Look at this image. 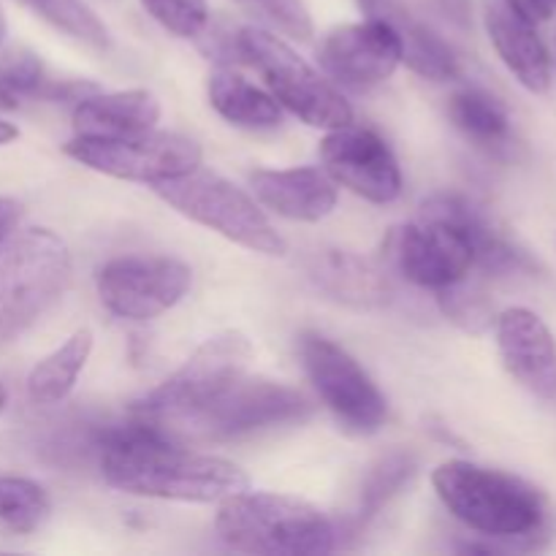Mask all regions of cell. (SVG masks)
Listing matches in <instances>:
<instances>
[{
    "instance_id": "1",
    "label": "cell",
    "mask_w": 556,
    "mask_h": 556,
    "mask_svg": "<svg viewBox=\"0 0 556 556\" xmlns=\"http://www.w3.org/2000/svg\"><path fill=\"white\" fill-rule=\"evenodd\" d=\"M103 481L134 497L177 503H220L250 489L242 467L220 456L182 448L157 424L134 416L128 424H103L87 438Z\"/></svg>"
},
{
    "instance_id": "2",
    "label": "cell",
    "mask_w": 556,
    "mask_h": 556,
    "mask_svg": "<svg viewBox=\"0 0 556 556\" xmlns=\"http://www.w3.org/2000/svg\"><path fill=\"white\" fill-rule=\"evenodd\" d=\"M432 483L448 514L478 535L521 541L543 530L546 500L525 478L451 459L434 470Z\"/></svg>"
},
{
    "instance_id": "3",
    "label": "cell",
    "mask_w": 556,
    "mask_h": 556,
    "mask_svg": "<svg viewBox=\"0 0 556 556\" xmlns=\"http://www.w3.org/2000/svg\"><path fill=\"white\" fill-rule=\"evenodd\" d=\"M215 530L231 552L242 554L309 556L337 546L334 521L313 503L250 489L220 500Z\"/></svg>"
},
{
    "instance_id": "4",
    "label": "cell",
    "mask_w": 556,
    "mask_h": 556,
    "mask_svg": "<svg viewBox=\"0 0 556 556\" xmlns=\"http://www.w3.org/2000/svg\"><path fill=\"white\" fill-rule=\"evenodd\" d=\"M74 258L49 228H27L0 244V348L20 340L63 299Z\"/></svg>"
},
{
    "instance_id": "5",
    "label": "cell",
    "mask_w": 556,
    "mask_h": 556,
    "mask_svg": "<svg viewBox=\"0 0 556 556\" xmlns=\"http://www.w3.org/2000/svg\"><path fill=\"white\" fill-rule=\"evenodd\" d=\"M253 358V345L242 331H217L201 342L188 362L168 375L157 389L141 396L134 405V416L157 424L163 432L204 410L226 389H231Z\"/></svg>"
},
{
    "instance_id": "6",
    "label": "cell",
    "mask_w": 556,
    "mask_h": 556,
    "mask_svg": "<svg viewBox=\"0 0 556 556\" xmlns=\"http://www.w3.org/2000/svg\"><path fill=\"white\" fill-rule=\"evenodd\" d=\"M152 188L168 206L199 226L212 228L253 253L286 255V239L277 233L264 210L220 174L195 166L193 172L163 179Z\"/></svg>"
},
{
    "instance_id": "7",
    "label": "cell",
    "mask_w": 556,
    "mask_h": 556,
    "mask_svg": "<svg viewBox=\"0 0 556 556\" xmlns=\"http://www.w3.org/2000/svg\"><path fill=\"white\" fill-rule=\"evenodd\" d=\"M239 47L244 63L255 65L280 106L296 114L313 128H342L353 123L351 103L337 92L291 43L264 27H239Z\"/></svg>"
},
{
    "instance_id": "8",
    "label": "cell",
    "mask_w": 556,
    "mask_h": 556,
    "mask_svg": "<svg viewBox=\"0 0 556 556\" xmlns=\"http://www.w3.org/2000/svg\"><path fill=\"white\" fill-rule=\"evenodd\" d=\"M313 416V402L299 389L266 378H239L204 410L174 424L166 434L193 440H239L266 429L291 427Z\"/></svg>"
},
{
    "instance_id": "9",
    "label": "cell",
    "mask_w": 556,
    "mask_h": 556,
    "mask_svg": "<svg viewBox=\"0 0 556 556\" xmlns=\"http://www.w3.org/2000/svg\"><path fill=\"white\" fill-rule=\"evenodd\" d=\"M63 152L92 172L125 182L155 185L201 166V147L193 139L155 128L119 139L76 136L63 147Z\"/></svg>"
},
{
    "instance_id": "10",
    "label": "cell",
    "mask_w": 556,
    "mask_h": 556,
    "mask_svg": "<svg viewBox=\"0 0 556 556\" xmlns=\"http://www.w3.org/2000/svg\"><path fill=\"white\" fill-rule=\"evenodd\" d=\"M304 372L337 421L353 434H372L389 418V405L362 364L324 334H304L299 342Z\"/></svg>"
},
{
    "instance_id": "11",
    "label": "cell",
    "mask_w": 556,
    "mask_h": 556,
    "mask_svg": "<svg viewBox=\"0 0 556 556\" xmlns=\"http://www.w3.org/2000/svg\"><path fill=\"white\" fill-rule=\"evenodd\" d=\"M193 282L185 261L168 255H119L98 269L101 304L125 320H152L168 313Z\"/></svg>"
},
{
    "instance_id": "12",
    "label": "cell",
    "mask_w": 556,
    "mask_h": 556,
    "mask_svg": "<svg viewBox=\"0 0 556 556\" xmlns=\"http://www.w3.org/2000/svg\"><path fill=\"white\" fill-rule=\"evenodd\" d=\"M383 250L407 282L432 291H443L476 269V255L465 233L434 217L394 228L386 237Z\"/></svg>"
},
{
    "instance_id": "13",
    "label": "cell",
    "mask_w": 556,
    "mask_h": 556,
    "mask_svg": "<svg viewBox=\"0 0 556 556\" xmlns=\"http://www.w3.org/2000/svg\"><path fill=\"white\" fill-rule=\"evenodd\" d=\"M320 161L337 185L372 204H391L400 199V163L375 130L356 128L351 123L331 128L320 141Z\"/></svg>"
},
{
    "instance_id": "14",
    "label": "cell",
    "mask_w": 556,
    "mask_h": 556,
    "mask_svg": "<svg viewBox=\"0 0 556 556\" xmlns=\"http://www.w3.org/2000/svg\"><path fill=\"white\" fill-rule=\"evenodd\" d=\"M318 60L337 85L364 92L383 85L400 68L402 43L389 22L367 16L326 33Z\"/></svg>"
},
{
    "instance_id": "15",
    "label": "cell",
    "mask_w": 556,
    "mask_h": 556,
    "mask_svg": "<svg viewBox=\"0 0 556 556\" xmlns=\"http://www.w3.org/2000/svg\"><path fill=\"white\" fill-rule=\"evenodd\" d=\"M500 358L519 386L556 407V340L546 320L527 307L494 318Z\"/></svg>"
},
{
    "instance_id": "16",
    "label": "cell",
    "mask_w": 556,
    "mask_h": 556,
    "mask_svg": "<svg viewBox=\"0 0 556 556\" xmlns=\"http://www.w3.org/2000/svg\"><path fill=\"white\" fill-rule=\"evenodd\" d=\"M421 217H434L459 228L476 255V269L486 275H514V271L535 269V261L525 248L500 231L481 204L459 193L429 195L421 204Z\"/></svg>"
},
{
    "instance_id": "17",
    "label": "cell",
    "mask_w": 556,
    "mask_h": 556,
    "mask_svg": "<svg viewBox=\"0 0 556 556\" xmlns=\"http://www.w3.org/2000/svg\"><path fill=\"white\" fill-rule=\"evenodd\" d=\"M483 25L505 68L535 96L552 90V54L535 25L521 20L505 0H483Z\"/></svg>"
},
{
    "instance_id": "18",
    "label": "cell",
    "mask_w": 556,
    "mask_h": 556,
    "mask_svg": "<svg viewBox=\"0 0 556 556\" xmlns=\"http://www.w3.org/2000/svg\"><path fill=\"white\" fill-rule=\"evenodd\" d=\"M255 199L280 217L318 223L337 206L334 179L320 168H264L250 177Z\"/></svg>"
},
{
    "instance_id": "19",
    "label": "cell",
    "mask_w": 556,
    "mask_h": 556,
    "mask_svg": "<svg viewBox=\"0 0 556 556\" xmlns=\"http://www.w3.org/2000/svg\"><path fill=\"white\" fill-rule=\"evenodd\" d=\"M367 16L383 20L394 27L402 43V63L413 74L429 81H448L459 76V58L445 38H440L427 22L418 20L405 0H358Z\"/></svg>"
},
{
    "instance_id": "20",
    "label": "cell",
    "mask_w": 556,
    "mask_h": 556,
    "mask_svg": "<svg viewBox=\"0 0 556 556\" xmlns=\"http://www.w3.org/2000/svg\"><path fill=\"white\" fill-rule=\"evenodd\" d=\"M161 119V101L150 90L90 92L74 109L76 136L119 139L152 130Z\"/></svg>"
},
{
    "instance_id": "21",
    "label": "cell",
    "mask_w": 556,
    "mask_h": 556,
    "mask_svg": "<svg viewBox=\"0 0 556 556\" xmlns=\"http://www.w3.org/2000/svg\"><path fill=\"white\" fill-rule=\"evenodd\" d=\"M307 277L334 302L372 309L389 302V282L364 255L351 250H318L307 261Z\"/></svg>"
},
{
    "instance_id": "22",
    "label": "cell",
    "mask_w": 556,
    "mask_h": 556,
    "mask_svg": "<svg viewBox=\"0 0 556 556\" xmlns=\"http://www.w3.org/2000/svg\"><path fill=\"white\" fill-rule=\"evenodd\" d=\"M206 92H210L212 109L237 128L271 130L282 125V106L277 98L250 85L244 76L233 71H215L210 76Z\"/></svg>"
},
{
    "instance_id": "23",
    "label": "cell",
    "mask_w": 556,
    "mask_h": 556,
    "mask_svg": "<svg viewBox=\"0 0 556 556\" xmlns=\"http://www.w3.org/2000/svg\"><path fill=\"white\" fill-rule=\"evenodd\" d=\"M448 117L459 134L476 147L489 152H503L514 139L508 109L481 87H465L456 90L448 101Z\"/></svg>"
},
{
    "instance_id": "24",
    "label": "cell",
    "mask_w": 556,
    "mask_h": 556,
    "mask_svg": "<svg viewBox=\"0 0 556 556\" xmlns=\"http://www.w3.org/2000/svg\"><path fill=\"white\" fill-rule=\"evenodd\" d=\"M92 353V331L76 329L58 351L43 356L27 375V396L36 405H58L74 391Z\"/></svg>"
},
{
    "instance_id": "25",
    "label": "cell",
    "mask_w": 556,
    "mask_h": 556,
    "mask_svg": "<svg viewBox=\"0 0 556 556\" xmlns=\"http://www.w3.org/2000/svg\"><path fill=\"white\" fill-rule=\"evenodd\" d=\"M0 87L14 98H38V101H81L98 90L92 81L54 79L36 54L22 49L0 60Z\"/></svg>"
},
{
    "instance_id": "26",
    "label": "cell",
    "mask_w": 556,
    "mask_h": 556,
    "mask_svg": "<svg viewBox=\"0 0 556 556\" xmlns=\"http://www.w3.org/2000/svg\"><path fill=\"white\" fill-rule=\"evenodd\" d=\"M49 514L52 503L41 483L30 478L0 476V527L16 535H30L41 530Z\"/></svg>"
},
{
    "instance_id": "27",
    "label": "cell",
    "mask_w": 556,
    "mask_h": 556,
    "mask_svg": "<svg viewBox=\"0 0 556 556\" xmlns=\"http://www.w3.org/2000/svg\"><path fill=\"white\" fill-rule=\"evenodd\" d=\"M418 459L407 451H391L389 456L369 467L367 478L358 494V521H369L405 489V483L416 476Z\"/></svg>"
},
{
    "instance_id": "28",
    "label": "cell",
    "mask_w": 556,
    "mask_h": 556,
    "mask_svg": "<svg viewBox=\"0 0 556 556\" xmlns=\"http://www.w3.org/2000/svg\"><path fill=\"white\" fill-rule=\"evenodd\" d=\"M25 9H30L33 14L41 16L43 22H49L52 27L63 30L65 36L76 38V41L87 43L92 49H109L112 36H109V27L98 20L96 11L90 9L81 0H16Z\"/></svg>"
},
{
    "instance_id": "29",
    "label": "cell",
    "mask_w": 556,
    "mask_h": 556,
    "mask_svg": "<svg viewBox=\"0 0 556 556\" xmlns=\"http://www.w3.org/2000/svg\"><path fill=\"white\" fill-rule=\"evenodd\" d=\"M147 14L179 38H195L210 22L206 0H141Z\"/></svg>"
},
{
    "instance_id": "30",
    "label": "cell",
    "mask_w": 556,
    "mask_h": 556,
    "mask_svg": "<svg viewBox=\"0 0 556 556\" xmlns=\"http://www.w3.org/2000/svg\"><path fill=\"white\" fill-rule=\"evenodd\" d=\"M440 293V309L448 315L454 324H459L467 331H483L489 324H494L492 304L476 291V288L467 286L465 280L454 282V286L443 288Z\"/></svg>"
},
{
    "instance_id": "31",
    "label": "cell",
    "mask_w": 556,
    "mask_h": 556,
    "mask_svg": "<svg viewBox=\"0 0 556 556\" xmlns=\"http://www.w3.org/2000/svg\"><path fill=\"white\" fill-rule=\"evenodd\" d=\"M239 3L286 36L299 38V41H307L313 36V16L304 0H239Z\"/></svg>"
},
{
    "instance_id": "32",
    "label": "cell",
    "mask_w": 556,
    "mask_h": 556,
    "mask_svg": "<svg viewBox=\"0 0 556 556\" xmlns=\"http://www.w3.org/2000/svg\"><path fill=\"white\" fill-rule=\"evenodd\" d=\"M521 20L532 22V25H543L556 14V0H505Z\"/></svg>"
},
{
    "instance_id": "33",
    "label": "cell",
    "mask_w": 556,
    "mask_h": 556,
    "mask_svg": "<svg viewBox=\"0 0 556 556\" xmlns=\"http://www.w3.org/2000/svg\"><path fill=\"white\" fill-rule=\"evenodd\" d=\"M22 217V204L9 195H0V244L11 237V231L16 228Z\"/></svg>"
},
{
    "instance_id": "34",
    "label": "cell",
    "mask_w": 556,
    "mask_h": 556,
    "mask_svg": "<svg viewBox=\"0 0 556 556\" xmlns=\"http://www.w3.org/2000/svg\"><path fill=\"white\" fill-rule=\"evenodd\" d=\"M20 136V130H16L14 123H5V119H0V147L3 144H11V141Z\"/></svg>"
},
{
    "instance_id": "35",
    "label": "cell",
    "mask_w": 556,
    "mask_h": 556,
    "mask_svg": "<svg viewBox=\"0 0 556 556\" xmlns=\"http://www.w3.org/2000/svg\"><path fill=\"white\" fill-rule=\"evenodd\" d=\"M16 106V98L11 96L9 90H3V87H0V109H14Z\"/></svg>"
},
{
    "instance_id": "36",
    "label": "cell",
    "mask_w": 556,
    "mask_h": 556,
    "mask_svg": "<svg viewBox=\"0 0 556 556\" xmlns=\"http://www.w3.org/2000/svg\"><path fill=\"white\" fill-rule=\"evenodd\" d=\"M5 405H9V391H5L3 380H0V413L5 410Z\"/></svg>"
},
{
    "instance_id": "37",
    "label": "cell",
    "mask_w": 556,
    "mask_h": 556,
    "mask_svg": "<svg viewBox=\"0 0 556 556\" xmlns=\"http://www.w3.org/2000/svg\"><path fill=\"white\" fill-rule=\"evenodd\" d=\"M5 41V16H3V9H0V47H3Z\"/></svg>"
}]
</instances>
